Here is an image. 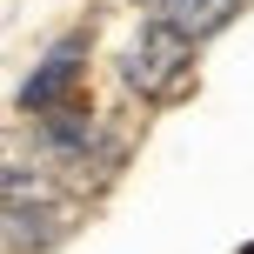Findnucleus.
Listing matches in <instances>:
<instances>
[{
	"label": "nucleus",
	"instance_id": "1",
	"mask_svg": "<svg viewBox=\"0 0 254 254\" xmlns=\"http://www.w3.org/2000/svg\"><path fill=\"white\" fill-rule=\"evenodd\" d=\"M188 67H194V40L174 34L167 20H147L134 34V47H127L121 74H127V87H134L140 101H167V94H181Z\"/></svg>",
	"mask_w": 254,
	"mask_h": 254
},
{
	"label": "nucleus",
	"instance_id": "2",
	"mask_svg": "<svg viewBox=\"0 0 254 254\" xmlns=\"http://www.w3.org/2000/svg\"><path fill=\"white\" fill-rule=\"evenodd\" d=\"M80 61H87V34L54 40L47 61H40L34 74H27V87H20V114H54V107L67 101V87L80 80Z\"/></svg>",
	"mask_w": 254,
	"mask_h": 254
},
{
	"label": "nucleus",
	"instance_id": "3",
	"mask_svg": "<svg viewBox=\"0 0 254 254\" xmlns=\"http://www.w3.org/2000/svg\"><path fill=\"white\" fill-rule=\"evenodd\" d=\"M234 7H241V0H161L154 20H167L174 34H188V40H207V34H221V27L234 20Z\"/></svg>",
	"mask_w": 254,
	"mask_h": 254
},
{
	"label": "nucleus",
	"instance_id": "4",
	"mask_svg": "<svg viewBox=\"0 0 254 254\" xmlns=\"http://www.w3.org/2000/svg\"><path fill=\"white\" fill-rule=\"evenodd\" d=\"M40 140H47L54 154H87V140H94V121L80 114L74 101H61L47 121H40Z\"/></svg>",
	"mask_w": 254,
	"mask_h": 254
},
{
	"label": "nucleus",
	"instance_id": "5",
	"mask_svg": "<svg viewBox=\"0 0 254 254\" xmlns=\"http://www.w3.org/2000/svg\"><path fill=\"white\" fill-rule=\"evenodd\" d=\"M54 234H61V228H54V214H47V207H27V201H13V207H7V248H13V254H20L27 241H34V248H47Z\"/></svg>",
	"mask_w": 254,
	"mask_h": 254
},
{
	"label": "nucleus",
	"instance_id": "6",
	"mask_svg": "<svg viewBox=\"0 0 254 254\" xmlns=\"http://www.w3.org/2000/svg\"><path fill=\"white\" fill-rule=\"evenodd\" d=\"M241 254H254V241H248V248H241Z\"/></svg>",
	"mask_w": 254,
	"mask_h": 254
}]
</instances>
